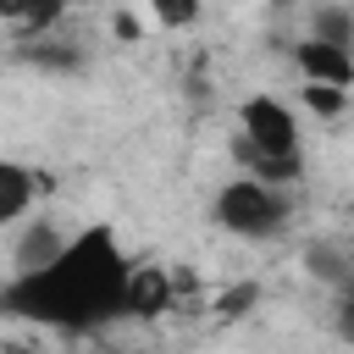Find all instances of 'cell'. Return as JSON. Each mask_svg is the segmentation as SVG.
<instances>
[{"label":"cell","instance_id":"1","mask_svg":"<svg viewBox=\"0 0 354 354\" xmlns=\"http://www.w3.org/2000/svg\"><path fill=\"white\" fill-rule=\"evenodd\" d=\"M127 282L133 260L122 254V238L111 221L83 227L50 266L6 277L0 304L33 326L55 332H94L105 321H127Z\"/></svg>","mask_w":354,"mask_h":354},{"label":"cell","instance_id":"2","mask_svg":"<svg viewBox=\"0 0 354 354\" xmlns=\"http://www.w3.org/2000/svg\"><path fill=\"white\" fill-rule=\"evenodd\" d=\"M288 194H293V188H271V183H260V177L243 171V177L221 183L210 216H216L221 232L249 238V243H266V238H282V232H288V216H293V199H288Z\"/></svg>","mask_w":354,"mask_h":354},{"label":"cell","instance_id":"3","mask_svg":"<svg viewBox=\"0 0 354 354\" xmlns=\"http://www.w3.org/2000/svg\"><path fill=\"white\" fill-rule=\"evenodd\" d=\"M238 138L254 144L260 155H293L299 149V116L277 94H249L238 105Z\"/></svg>","mask_w":354,"mask_h":354},{"label":"cell","instance_id":"4","mask_svg":"<svg viewBox=\"0 0 354 354\" xmlns=\"http://www.w3.org/2000/svg\"><path fill=\"white\" fill-rule=\"evenodd\" d=\"M293 66H299V77H310V83H337V88L354 83V50H348V44L304 39V44H293Z\"/></svg>","mask_w":354,"mask_h":354},{"label":"cell","instance_id":"5","mask_svg":"<svg viewBox=\"0 0 354 354\" xmlns=\"http://www.w3.org/2000/svg\"><path fill=\"white\" fill-rule=\"evenodd\" d=\"M177 299V282L160 271V266H133V282H127V321H155L160 310H171Z\"/></svg>","mask_w":354,"mask_h":354},{"label":"cell","instance_id":"6","mask_svg":"<svg viewBox=\"0 0 354 354\" xmlns=\"http://www.w3.org/2000/svg\"><path fill=\"white\" fill-rule=\"evenodd\" d=\"M39 188H50V177L28 171L22 160H0V221L22 227V216H28V205H33Z\"/></svg>","mask_w":354,"mask_h":354},{"label":"cell","instance_id":"7","mask_svg":"<svg viewBox=\"0 0 354 354\" xmlns=\"http://www.w3.org/2000/svg\"><path fill=\"white\" fill-rule=\"evenodd\" d=\"M0 17L17 39H44L66 17V0H0Z\"/></svg>","mask_w":354,"mask_h":354},{"label":"cell","instance_id":"8","mask_svg":"<svg viewBox=\"0 0 354 354\" xmlns=\"http://www.w3.org/2000/svg\"><path fill=\"white\" fill-rule=\"evenodd\" d=\"M66 243H72V238H61L50 221H28V232H22V238H17V249H11V277L50 266V260H55Z\"/></svg>","mask_w":354,"mask_h":354},{"label":"cell","instance_id":"9","mask_svg":"<svg viewBox=\"0 0 354 354\" xmlns=\"http://www.w3.org/2000/svg\"><path fill=\"white\" fill-rule=\"evenodd\" d=\"M238 160H243L249 177H260V183H271V188H293V183L304 177V155H299V149H293V155H260L254 144L238 138Z\"/></svg>","mask_w":354,"mask_h":354},{"label":"cell","instance_id":"10","mask_svg":"<svg viewBox=\"0 0 354 354\" xmlns=\"http://www.w3.org/2000/svg\"><path fill=\"white\" fill-rule=\"evenodd\" d=\"M304 271L343 293V288L354 282V243H348V249H337V243H310V249H304Z\"/></svg>","mask_w":354,"mask_h":354},{"label":"cell","instance_id":"11","mask_svg":"<svg viewBox=\"0 0 354 354\" xmlns=\"http://www.w3.org/2000/svg\"><path fill=\"white\" fill-rule=\"evenodd\" d=\"M310 39H326V44H354V11L348 6H315L310 11Z\"/></svg>","mask_w":354,"mask_h":354},{"label":"cell","instance_id":"12","mask_svg":"<svg viewBox=\"0 0 354 354\" xmlns=\"http://www.w3.org/2000/svg\"><path fill=\"white\" fill-rule=\"evenodd\" d=\"M254 304H260V282H232V288H221V293L210 299V315L232 326V321H243Z\"/></svg>","mask_w":354,"mask_h":354},{"label":"cell","instance_id":"13","mask_svg":"<svg viewBox=\"0 0 354 354\" xmlns=\"http://www.w3.org/2000/svg\"><path fill=\"white\" fill-rule=\"evenodd\" d=\"M299 100H304V111H310V116H321V122H332V116H343V111H348V88H337V83H310V77H304Z\"/></svg>","mask_w":354,"mask_h":354},{"label":"cell","instance_id":"14","mask_svg":"<svg viewBox=\"0 0 354 354\" xmlns=\"http://www.w3.org/2000/svg\"><path fill=\"white\" fill-rule=\"evenodd\" d=\"M149 11H155L160 28H194L199 11H205V0H149Z\"/></svg>","mask_w":354,"mask_h":354},{"label":"cell","instance_id":"15","mask_svg":"<svg viewBox=\"0 0 354 354\" xmlns=\"http://www.w3.org/2000/svg\"><path fill=\"white\" fill-rule=\"evenodd\" d=\"M39 44H44V50H22L33 66H44V72H77V66H83V55H77V50H61L55 39H39Z\"/></svg>","mask_w":354,"mask_h":354},{"label":"cell","instance_id":"16","mask_svg":"<svg viewBox=\"0 0 354 354\" xmlns=\"http://www.w3.org/2000/svg\"><path fill=\"white\" fill-rule=\"evenodd\" d=\"M332 332H337V337L354 348V282L337 293V310H332Z\"/></svg>","mask_w":354,"mask_h":354},{"label":"cell","instance_id":"17","mask_svg":"<svg viewBox=\"0 0 354 354\" xmlns=\"http://www.w3.org/2000/svg\"><path fill=\"white\" fill-rule=\"evenodd\" d=\"M111 33H116L122 44H138V33H144V22H138L133 11H116V17H111Z\"/></svg>","mask_w":354,"mask_h":354},{"label":"cell","instance_id":"18","mask_svg":"<svg viewBox=\"0 0 354 354\" xmlns=\"http://www.w3.org/2000/svg\"><path fill=\"white\" fill-rule=\"evenodd\" d=\"M271 6H293V0H271Z\"/></svg>","mask_w":354,"mask_h":354}]
</instances>
